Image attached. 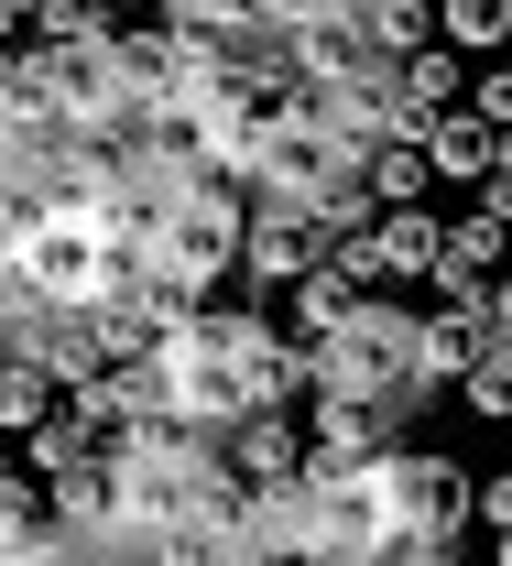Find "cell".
<instances>
[{
	"label": "cell",
	"instance_id": "obj_5",
	"mask_svg": "<svg viewBox=\"0 0 512 566\" xmlns=\"http://www.w3.org/2000/svg\"><path fill=\"white\" fill-rule=\"evenodd\" d=\"M370 480H382V501H393V523H426V534H469V469L447 458V447H382L370 458Z\"/></svg>",
	"mask_w": 512,
	"mask_h": 566
},
{
	"label": "cell",
	"instance_id": "obj_7",
	"mask_svg": "<svg viewBox=\"0 0 512 566\" xmlns=\"http://www.w3.org/2000/svg\"><path fill=\"white\" fill-rule=\"evenodd\" d=\"M393 403H361V392H305V480H361L370 458L393 447Z\"/></svg>",
	"mask_w": 512,
	"mask_h": 566
},
{
	"label": "cell",
	"instance_id": "obj_14",
	"mask_svg": "<svg viewBox=\"0 0 512 566\" xmlns=\"http://www.w3.org/2000/svg\"><path fill=\"white\" fill-rule=\"evenodd\" d=\"M361 240H370V262H382V283H437L447 218H437V197H426V208H382Z\"/></svg>",
	"mask_w": 512,
	"mask_h": 566
},
{
	"label": "cell",
	"instance_id": "obj_37",
	"mask_svg": "<svg viewBox=\"0 0 512 566\" xmlns=\"http://www.w3.org/2000/svg\"><path fill=\"white\" fill-rule=\"evenodd\" d=\"M502 447H512V424H502Z\"/></svg>",
	"mask_w": 512,
	"mask_h": 566
},
{
	"label": "cell",
	"instance_id": "obj_22",
	"mask_svg": "<svg viewBox=\"0 0 512 566\" xmlns=\"http://www.w3.org/2000/svg\"><path fill=\"white\" fill-rule=\"evenodd\" d=\"M66 415H76V436H87V458H121L132 436H143V415L109 392V381H87V392H66Z\"/></svg>",
	"mask_w": 512,
	"mask_h": 566
},
{
	"label": "cell",
	"instance_id": "obj_13",
	"mask_svg": "<svg viewBox=\"0 0 512 566\" xmlns=\"http://www.w3.org/2000/svg\"><path fill=\"white\" fill-rule=\"evenodd\" d=\"M44 523L76 534V545H109V556H121V491H109V458L55 469V480H44Z\"/></svg>",
	"mask_w": 512,
	"mask_h": 566
},
{
	"label": "cell",
	"instance_id": "obj_34",
	"mask_svg": "<svg viewBox=\"0 0 512 566\" xmlns=\"http://www.w3.org/2000/svg\"><path fill=\"white\" fill-rule=\"evenodd\" d=\"M109 11H121V22H153V11H164V0H109Z\"/></svg>",
	"mask_w": 512,
	"mask_h": 566
},
{
	"label": "cell",
	"instance_id": "obj_9",
	"mask_svg": "<svg viewBox=\"0 0 512 566\" xmlns=\"http://www.w3.org/2000/svg\"><path fill=\"white\" fill-rule=\"evenodd\" d=\"M316 251H327L316 208H251L240 218V283L251 294H284L294 273H316Z\"/></svg>",
	"mask_w": 512,
	"mask_h": 566
},
{
	"label": "cell",
	"instance_id": "obj_30",
	"mask_svg": "<svg viewBox=\"0 0 512 566\" xmlns=\"http://www.w3.org/2000/svg\"><path fill=\"white\" fill-rule=\"evenodd\" d=\"M469 523H491V534H512V469H491V480H469Z\"/></svg>",
	"mask_w": 512,
	"mask_h": 566
},
{
	"label": "cell",
	"instance_id": "obj_16",
	"mask_svg": "<svg viewBox=\"0 0 512 566\" xmlns=\"http://www.w3.org/2000/svg\"><path fill=\"white\" fill-rule=\"evenodd\" d=\"M426 164H437L447 186H480V175H491V164H502V132H491V120H480V109H447L437 132H426Z\"/></svg>",
	"mask_w": 512,
	"mask_h": 566
},
{
	"label": "cell",
	"instance_id": "obj_36",
	"mask_svg": "<svg viewBox=\"0 0 512 566\" xmlns=\"http://www.w3.org/2000/svg\"><path fill=\"white\" fill-rule=\"evenodd\" d=\"M502 164H512V132H502Z\"/></svg>",
	"mask_w": 512,
	"mask_h": 566
},
{
	"label": "cell",
	"instance_id": "obj_20",
	"mask_svg": "<svg viewBox=\"0 0 512 566\" xmlns=\"http://www.w3.org/2000/svg\"><path fill=\"white\" fill-rule=\"evenodd\" d=\"M361 33H370V55L393 66V55L437 44V0H361Z\"/></svg>",
	"mask_w": 512,
	"mask_h": 566
},
{
	"label": "cell",
	"instance_id": "obj_26",
	"mask_svg": "<svg viewBox=\"0 0 512 566\" xmlns=\"http://www.w3.org/2000/svg\"><path fill=\"white\" fill-rule=\"evenodd\" d=\"M22 534H55L44 523V480L33 469H0V545H22Z\"/></svg>",
	"mask_w": 512,
	"mask_h": 566
},
{
	"label": "cell",
	"instance_id": "obj_3",
	"mask_svg": "<svg viewBox=\"0 0 512 566\" xmlns=\"http://www.w3.org/2000/svg\"><path fill=\"white\" fill-rule=\"evenodd\" d=\"M11 262L33 283V305H98V294H121L132 273H109V229L87 208H33L22 218V240H11Z\"/></svg>",
	"mask_w": 512,
	"mask_h": 566
},
{
	"label": "cell",
	"instance_id": "obj_38",
	"mask_svg": "<svg viewBox=\"0 0 512 566\" xmlns=\"http://www.w3.org/2000/svg\"><path fill=\"white\" fill-rule=\"evenodd\" d=\"M502 273H512V262H502Z\"/></svg>",
	"mask_w": 512,
	"mask_h": 566
},
{
	"label": "cell",
	"instance_id": "obj_28",
	"mask_svg": "<svg viewBox=\"0 0 512 566\" xmlns=\"http://www.w3.org/2000/svg\"><path fill=\"white\" fill-rule=\"evenodd\" d=\"M382 566H458V534H426V523H393L382 545H370Z\"/></svg>",
	"mask_w": 512,
	"mask_h": 566
},
{
	"label": "cell",
	"instance_id": "obj_11",
	"mask_svg": "<svg viewBox=\"0 0 512 566\" xmlns=\"http://www.w3.org/2000/svg\"><path fill=\"white\" fill-rule=\"evenodd\" d=\"M382 87H393V132L426 142L447 109L469 98V55H447V44H415V55H393V66H382Z\"/></svg>",
	"mask_w": 512,
	"mask_h": 566
},
{
	"label": "cell",
	"instance_id": "obj_6",
	"mask_svg": "<svg viewBox=\"0 0 512 566\" xmlns=\"http://www.w3.org/2000/svg\"><path fill=\"white\" fill-rule=\"evenodd\" d=\"M338 175H349V153L316 132V120H284V132L251 142V186H240V197H251V208H316Z\"/></svg>",
	"mask_w": 512,
	"mask_h": 566
},
{
	"label": "cell",
	"instance_id": "obj_29",
	"mask_svg": "<svg viewBox=\"0 0 512 566\" xmlns=\"http://www.w3.org/2000/svg\"><path fill=\"white\" fill-rule=\"evenodd\" d=\"M458 109H480L491 132H512V55H491V66L469 76V98H458Z\"/></svg>",
	"mask_w": 512,
	"mask_h": 566
},
{
	"label": "cell",
	"instance_id": "obj_27",
	"mask_svg": "<svg viewBox=\"0 0 512 566\" xmlns=\"http://www.w3.org/2000/svg\"><path fill=\"white\" fill-rule=\"evenodd\" d=\"M229 566H316V545H305V534H284V523H262V512H251V534L229 545Z\"/></svg>",
	"mask_w": 512,
	"mask_h": 566
},
{
	"label": "cell",
	"instance_id": "obj_31",
	"mask_svg": "<svg viewBox=\"0 0 512 566\" xmlns=\"http://www.w3.org/2000/svg\"><path fill=\"white\" fill-rule=\"evenodd\" d=\"M44 566H121V556H109V545H76V534H55V556H44Z\"/></svg>",
	"mask_w": 512,
	"mask_h": 566
},
{
	"label": "cell",
	"instance_id": "obj_2",
	"mask_svg": "<svg viewBox=\"0 0 512 566\" xmlns=\"http://www.w3.org/2000/svg\"><path fill=\"white\" fill-rule=\"evenodd\" d=\"M305 359V392H361V403H415V305H393V294H361L349 305V327H327Z\"/></svg>",
	"mask_w": 512,
	"mask_h": 566
},
{
	"label": "cell",
	"instance_id": "obj_23",
	"mask_svg": "<svg viewBox=\"0 0 512 566\" xmlns=\"http://www.w3.org/2000/svg\"><path fill=\"white\" fill-rule=\"evenodd\" d=\"M109 33H121L109 0H33V33L22 44H109Z\"/></svg>",
	"mask_w": 512,
	"mask_h": 566
},
{
	"label": "cell",
	"instance_id": "obj_1",
	"mask_svg": "<svg viewBox=\"0 0 512 566\" xmlns=\"http://www.w3.org/2000/svg\"><path fill=\"white\" fill-rule=\"evenodd\" d=\"M164 359H175V415H197V424H229V415H251V403H294L305 392L294 338L262 305H229V294H208L164 338Z\"/></svg>",
	"mask_w": 512,
	"mask_h": 566
},
{
	"label": "cell",
	"instance_id": "obj_4",
	"mask_svg": "<svg viewBox=\"0 0 512 566\" xmlns=\"http://www.w3.org/2000/svg\"><path fill=\"white\" fill-rule=\"evenodd\" d=\"M240 218H251V197L240 186H186L175 197V218H164V240H153V262L186 283V294H219L229 273H240Z\"/></svg>",
	"mask_w": 512,
	"mask_h": 566
},
{
	"label": "cell",
	"instance_id": "obj_24",
	"mask_svg": "<svg viewBox=\"0 0 512 566\" xmlns=\"http://www.w3.org/2000/svg\"><path fill=\"white\" fill-rule=\"evenodd\" d=\"M447 392H458V403H469V415H480V424H512V349H502V338H491V349L469 359V370H458Z\"/></svg>",
	"mask_w": 512,
	"mask_h": 566
},
{
	"label": "cell",
	"instance_id": "obj_33",
	"mask_svg": "<svg viewBox=\"0 0 512 566\" xmlns=\"http://www.w3.org/2000/svg\"><path fill=\"white\" fill-rule=\"evenodd\" d=\"M316 566H382L370 545H316Z\"/></svg>",
	"mask_w": 512,
	"mask_h": 566
},
{
	"label": "cell",
	"instance_id": "obj_21",
	"mask_svg": "<svg viewBox=\"0 0 512 566\" xmlns=\"http://www.w3.org/2000/svg\"><path fill=\"white\" fill-rule=\"evenodd\" d=\"M502 262H512V229H502V218H480V208H469V218H447V251H437V273H480V283H491Z\"/></svg>",
	"mask_w": 512,
	"mask_h": 566
},
{
	"label": "cell",
	"instance_id": "obj_35",
	"mask_svg": "<svg viewBox=\"0 0 512 566\" xmlns=\"http://www.w3.org/2000/svg\"><path fill=\"white\" fill-rule=\"evenodd\" d=\"M491 566H512V534H491Z\"/></svg>",
	"mask_w": 512,
	"mask_h": 566
},
{
	"label": "cell",
	"instance_id": "obj_10",
	"mask_svg": "<svg viewBox=\"0 0 512 566\" xmlns=\"http://www.w3.org/2000/svg\"><path fill=\"white\" fill-rule=\"evenodd\" d=\"M273 55L294 66V87H349V76H370L382 55H370L361 11H316V22H284L273 33Z\"/></svg>",
	"mask_w": 512,
	"mask_h": 566
},
{
	"label": "cell",
	"instance_id": "obj_19",
	"mask_svg": "<svg viewBox=\"0 0 512 566\" xmlns=\"http://www.w3.org/2000/svg\"><path fill=\"white\" fill-rule=\"evenodd\" d=\"M447 55H512V0H437Z\"/></svg>",
	"mask_w": 512,
	"mask_h": 566
},
{
	"label": "cell",
	"instance_id": "obj_25",
	"mask_svg": "<svg viewBox=\"0 0 512 566\" xmlns=\"http://www.w3.org/2000/svg\"><path fill=\"white\" fill-rule=\"evenodd\" d=\"M76 458H87V436H76V415H66V403H55V415L22 436V469H33V480H55V469H76Z\"/></svg>",
	"mask_w": 512,
	"mask_h": 566
},
{
	"label": "cell",
	"instance_id": "obj_17",
	"mask_svg": "<svg viewBox=\"0 0 512 566\" xmlns=\"http://www.w3.org/2000/svg\"><path fill=\"white\" fill-rule=\"evenodd\" d=\"M164 22L219 33L229 55H262V44H273V0H164Z\"/></svg>",
	"mask_w": 512,
	"mask_h": 566
},
{
	"label": "cell",
	"instance_id": "obj_18",
	"mask_svg": "<svg viewBox=\"0 0 512 566\" xmlns=\"http://www.w3.org/2000/svg\"><path fill=\"white\" fill-rule=\"evenodd\" d=\"M55 403H66V392H55V381H44V359H22V349H0V447H22V436H33V424L55 415Z\"/></svg>",
	"mask_w": 512,
	"mask_h": 566
},
{
	"label": "cell",
	"instance_id": "obj_8",
	"mask_svg": "<svg viewBox=\"0 0 512 566\" xmlns=\"http://www.w3.org/2000/svg\"><path fill=\"white\" fill-rule=\"evenodd\" d=\"M219 469L240 480L251 501H273L305 480V415H284V403H251V415L219 424Z\"/></svg>",
	"mask_w": 512,
	"mask_h": 566
},
{
	"label": "cell",
	"instance_id": "obj_12",
	"mask_svg": "<svg viewBox=\"0 0 512 566\" xmlns=\"http://www.w3.org/2000/svg\"><path fill=\"white\" fill-rule=\"evenodd\" d=\"M22 359H44V381H55V392H87V381L109 370V338H98V316H87V305H33Z\"/></svg>",
	"mask_w": 512,
	"mask_h": 566
},
{
	"label": "cell",
	"instance_id": "obj_32",
	"mask_svg": "<svg viewBox=\"0 0 512 566\" xmlns=\"http://www.w3.org/2000/svg\"><path fill=\"white\" fill-rule=\"evenodd\" d=\"M22 33H33V0H0V55H11Z\"/></svg>",
	"mask_w": 512,
	"mask_h": 566
},
{
	"label": "cell",
	"instance_id": "obj_15",
	"mask_svg": "<svg viewBox=\"0 0 512 566\" xmlns=\"http://www.w3.org/2000/svg\"><path fill=\"white\" fill-rule=\"evenodd\" d=\"M349 175L370 186V208H426L437 197V164H426V142H404V132H382L349 153Z\"/></svg>",
	"mask_w": 512,
	"mask_h": 566
}]
</instances>
